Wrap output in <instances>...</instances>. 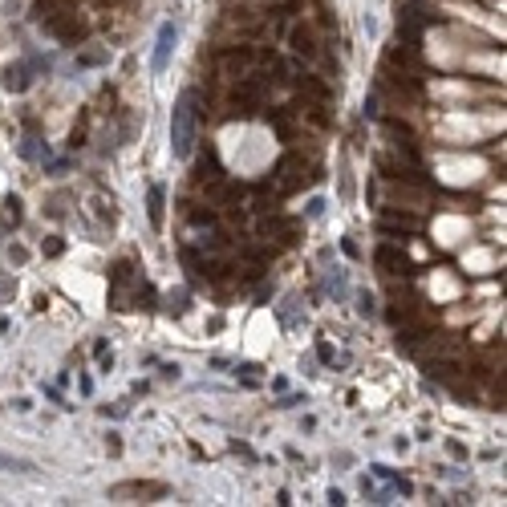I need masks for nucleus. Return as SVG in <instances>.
Wrapping results in <instances>:
<instances>
[{"instance_id": "nucleus-1", "label": "nucleus", "mask_w": 507, "mask_h": 507, "mask_svg": "<svg viewBox=\"0 0 507 507\" xmlns=\"http://www.w3.org/2000/svg\"><path fill=\"white\" fill-rule=\"evenodd\" d=\"M191 150H195V97L183 93L175 102V114H171V154L179 163H187Z\"/></svg>"}, {"instance_id": "nucleus-2", "label": "nucleus", "mask_w": 507, "mask_h": 507, "mask_svg": "<svg viewBox=\"0 0 507 507\" xmlns=\"http://www.w3.org/2000/svg\"><path fill=\"white\" fill-rule=\"evenodd\" d=\"M175 41H179L175 21H163V25H158V41H154V57H150V69H154V73H167L171 53H175Z\"/></svg>"}]
</instances>
